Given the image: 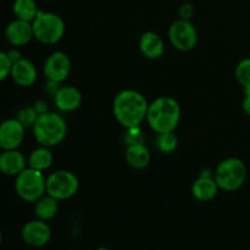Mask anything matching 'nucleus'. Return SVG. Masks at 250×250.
<instances>
[{"instance_id": "8", "label": "nucleus", "mask_w": 250, "mask_h": 250, "mask_svg": "<svg viewBox=\"0 0 250 250\" xmlns=\"http://www.w3.org/2000/svg\"><path fill=\"white\" fill-rule=\"evenodd\" d=\"M168 41L177 50L187 53L198 43V32L192 21L178 19L168 28Z\"/></svg>"}, {"instance_id": "12", "label": "nucleus", "mask_w": 250, "mask_h": 250, "mask_svg": "<svg viewBox=\"0 0 250 250\" xmlns=\"http://www.w3.org/2000/svg\"><path fill=\"white\" fill-rule=\"evenodd\" d=\"M4 33L7 43L16 48L27 45L34 38L32 22H27L20 19H15L9 22Z\"/></svg>"}, {"instance_id": "17", "label": "nucleus", "mask_w": 250, "mask_h": 250, "mask_svg": "<svg viewBox=\"0 0 250 250\" xmlns=\"http://www.w3.org/2000/svg\"><path fill=\"white\" fill-rule=\"evenodd\" d=\"M139 50L146 59L158 60L165 53V42L161 38L160 34L148 31L142 34L139 39Z\"/></svg>"}, {"instance_id": "25", "label": "nucleus", "mask_w": 250, "mask_h": 250, "mask_svg": "<svg viewBox=\"0 0 250 250\" xmlns=\"http://www.w3.org/2000/svg\"><path fill=\"white\" fill-rule=\"evenodd\" d=\"M124 141L126 146H131V144H139V143H146V136L142 129L141 126L136 127H129L126 128L125 132Z\"/></svg>"}, {"instance_id": "29", "label": "nucleus", "mask_w": 250, "mask_h": 250, "mask_svg": "<svg viewBox=\"0 0 250 250\" xmlns=\"http://www.w3.org/2000/svg\"><path fill=\"white\" fill-rule=\"evenodd\" d=\"M6 54H7V56H9L10 61H11L12 63L16 62V61H19L20 59H22L21 51H20L19 48H16V46H14V48H11L10 50H7Z\"/></svg>"}, {"instance_id": "31", "label": "nucleus", "mask_w": 250, "mask_h": 250, "mask_svg": "<svg viewBox=\"0 0 250 250\" xmlns=\"http://www.w3.org/2000/svg\"><path fill=\"white\" fill-rule=\"evenodd\" d=\"M2 239H4V237H2V232H1V229H0V247H1V244H2Z\"/></svg>"}, {"instance_id": "32", "label": "nucleus", "mask_w": 250, "mask_h": 250, "mask_svg": "<svg viewBox=\"0 0 250 250\" xmlns=\"http://www.w3.org/2000/svg\"><path fill=\"white\" fill-rule=\"evenodd\" d=\"M95 250H111V249L106 248V247H100V248H97Z\"/></svg>"}, {"instance_id": "28", "label": "nucleus", "mask_w": 250, "mask_h": 250, "mask_svg": "<svg viewBox=\"0 0 250 250\" xmlns=\"http://www.w3.org/2000/svg\"><path fill=\"white\" fill-rule=\"evenodd\" d=\"M33 107L36 109V111L38 112V115H43L45 112L49 111V106H48V103L43 99H39L36 100L33 104Z\"/></svg>"}, {"instance_id": "2", "label": "nucleus", "mask_w": 250, "mask_h": 250, "mask_svg": "<svg viewBox=\"0 0 250 250\" xmlns=\"http://www.w3.org/2000/svg\"><path fill=\"white\" fill-rule=\"evenodd\" d=\"M146 122L155 133L175 132L181 121V105L172 97H159L149 104Z\"/></svg>"}, {"instance_id": "14", "label": "nucleus", "mask_w": 250, "mask_h": 250, "mask_svg": "<svg viewBox=\"0 0 250 250\" xmlns=\"http://www.w3.org/2000/svg\"><path fill=\"white\" fill-rule=\"evenodd\" d=\"M54 104L61 112H72L82 104V93L73 85H60L53 95Z\"/></svg>"}, {"instance_id": "18", "label": "nucleus", "mask_w": 250, "mask_h": 250, "mask_svg": "<svg viewBox=\"0 0 250 250\" xmlns=\"http://www.w3.org/2000/svg\"><path fill=\"white\" fill-rule=\"evenodd\" d=\"M125 158H126V163L132 168L143 170V168L148 167V165L150 164L151 154L146 143L131 144V146H126Z\"/></svg>"}, {"instance_id": "21", "label": "nucleus", "mask_w": 250, "mask_h": 250, "mask_svg": "<svg viewBox=\"0 0 250 250\" xmlns=\"http://www.w3.org/2000/svg\"><path fill=\"white\" fill-rule=\"evenodd\" d=\"M12 11L16 19L32 22L39 12L36 0H15L12 4Z\"/></svg>"}, {"instance_id": "22", "label": "nucleus", "mask_w": 250, "mask_h": 250, "mask_svg": "<svg viewBox=\"0 0 250 250\" xmlns=\"http://www.w3.org/2000/svg\"><path fill=\"white\" fill-rule=\"evenodd\" d=\"M155 146L158 150L163 154H171L176 151L178 146V138L175 132L158 133L155 139Z\"/></svg>"}, {"instance_id": "5", "label": "nucleus", "mask_w": 250, "mask_h": 250, "mask_svg": "<svg viewBox=\"0 0 250 250\" xmlns=\"http://www.w3.org/2000/svg\"><path fill=\"white\" fill-rule=\"evenodd\" d=\"M34 39L42 44L53 45L59 43L65 36L66 26L62 17L55 12L39 10L36 19L32 21Z\"/></svg>"}, {"instance_id": "27", "label": "nucleus", "mask_w": 250, "mask_h": 250, "mask_svg": "<svg viewBox=\"0 0 250 250\" xmlns=\"http://www.w3.org/2000/svg\"><path fill=\"white\" fill-rule=\"evenodd\" d=\"M178 16L182 20H188V21H192L193 16H194V6H193L190 2H185L180 6L178 10Z\"/></svg>"}, {"instance_id": "30", "label": "nucleus", "mask_w": 250, "mask_h": 250, "mask_svg": "<svg viewBox=\"0 0 250 250\" xmlns=\"http://www.w3.org/2000/svg\"><path fill=\"white\" fill-rule=\"evenodd\" d=\"M242 109H243L244 114L250 116V89L244 90V98L242 102Z\"/></svg>"}, {"instance_id": "6", "label": "nucleus", "mask_w": 250, "mask_h": 250, "mask_svg": "<svg viewBox=\"0 0 250 250\" xmlns=\"http://www.w3.org/2000/svg\"><path fill=\"white\" fill-rule=\"evenodd\" d=\"M15 190L26 203H36L46 193V177L44 172L27 166L15 177Z\"/></svg>"}, {"instance_id": "3", "label": "nucleus", "mask_w": 250, "mask_h": 250, "mask_svg": "<svg viewBox=\"0 0 250 250\" xmlns=\"http://www.w3.org/2000/svg\"><path fill=\"white\" fill-rule=\"evenodd\" d=\"M32 131L39 146L53 148L65 141L68 127L66 120L60 114L48 111L39 115L32 127Z\"/></svg>"}, {"instance_id": "1", "label": "nucleus", "mask_w": 250, "mask_h": 250, "mask_svg": "<svg viewBox=\"0 0 250 250\" xmlns=\"http://www.w3.org/2000/svg\"><path fill=\"white\" fill-rule=\"evenodd\" d=\"M149 103L141 92L124 89L119 92L112 103V114L125 128L141 126L146 119Z\"/></svg>"}, {"instance_id": "23", "label": "nucleus", "mask_w": 250, "mask_h": 250, "mask_svg": "<svg viewBox=\"0 0 250 250\" xmlns=\"http://www.w3.org/2000/svg\"><path fill=\"white\" fill-rule=\"evenodd\" d=\"M237 81L244 90L250 89V58H244L237 63L234 71Z\"/></svg>"}, {"instance_id": "11", "label": "nucleus", "mask_w": 250, "mask_h": 250, "mask_svg": "<svg viewBox=\"0 0 250 250\" xmlns=\"http://www.w3.org/2000/svg\"><path fill=\"white\" fill-rule=\"evenodd\" d=\"M26 127L16 119H6L0 124V148L1 150L19 149L23 143Z\"/></svg>"}, {"instance_id": "13", "label": "nucleus", "mask_w": 250, "mask_h": 250, "mask_svg": "<svg viewBox=\"0 0 250 250\" xmlns=\"http://www.w3.org/2000/svg\"><path fill=\"white\" fill-rule=\"evenodd\" d=\"M219 186L214 178V172L210 170H203L199 177L192 183L193 197L199 202H210L214 199L219 193Z\"/></svg>"}, {"instance_id": "26", "label": "nucleus", "mask_w": 250, "mask_h": 250, "mask_svg": "<svg viewBox=\"0 0 250 250\" xmlns=\"http://www.w3.org/2000/svg\"><path fill=\"white\" fill-rule=\"evenodd\" d=\"M11 67L12 62L10 61L6 51L0 50V82H2V81L6 80L7 77H10Z\"/></svg>"}, {"instance_id": "7", "label": "nucleus", "mask_w": 250, "mask_h": 250, "mask_svg": "<svg viewBox=\"0 0 250 250\" xmlns=\"http://www.w3.org/2000/svg\"><path fill=\"white\" fill-rule=\"evenodd\" d=\"M80 180L73 172L67 170H58L46 176V194L56 200L71 199L77 194Z\"/></svg>"}, {"instance_id": "24", "label": "nucleus", "mask_w": 250, "mask_h": 250, "mask_svg": "<svg viewBox=\"0 0 250 250\" xmlns=\"http://www.w3.org/2000/svg\"><path fill=\"white\" fill-rule=\"evenodd\" d=\"M38 112L33 107V105H24V106L20 107L19 111L16 112V119L23 125L26 128H32L34 122L38 119Z\"/></svg>"}, {"instance_id": "9", "label": "nucleus", "mask_w": 250, "mask_h": 250, "mask_svg": "<svg viewBox=\"0 0 250 250\" xmlns=\"http://www.w3.org/2000/svg\"><path fill=\"white\" fill-rule=\"evenodd\" d=\"M71 68L72 63L67 54L63 51H54L46 58L43 66V72L46 80L61 84L70 76Z\"/></svg>"}, {"instance_id": "4", "label": "nucleus", "mask_w": 250, "mask_h": 250, "mask_svg": "<svg viewBox=\"0 0 250 250\" xmlns=\"http://www.w3.org/2000/svg\"><path fill=\"white\" fill-rule=\"evenodd\" d=\"M248 176V168L242 159L231 156L226 158L216 166L214 178L220 189L236 192L244 185Z\"/></svg>"}, {"instance_id": "19", "label": "nucleus", "mask_w": 250, "mask_h": 250, "mask_svg": "<svg viewBox=\"0 0 250 250\" xmlns=\"http://www.w3.org/2000/svg\"><path fill=\"white\" fill-rule=\"evenodd\" d=\"M27 161H28L29 167L44 172V171L50 168L51 165H53L54 155L53 153H51L50 148L44 146H39L38 148L33 149V150L31 151Z\"/></svg>"}, {"instance_id": "15", "label": "nucleus", "mask_w": 250, "mask_h": 250, "mask_svg": "<svg viewBox=\"0 0 250 250\" xmlns=\"http://www.w3.org/2000/svg\"><path fill=\"white\" fill-rule=\"evenodd\" d=\"M10 77L19 87L28 88L36 83L37 78H38V71H37L36 65L31 60L22 58L12 63Z\"/></svg>"}, {"instance_id": "20", "label": "nucleus", "mask_w": 250, "mask_h": 250, "mask_svg": "<svg viewBox=\"0 0 250 250\" xmlns=\"http://www.w3.org/2000/svg\"><path fill=\"white\" fill-rule=\"evenodd\" d=\"M59 211V200L49 194H44L41 199L34 203V215L37 219L49 221L54 219Z\"/></svg>"}, {"instance_id": "10", "label": "nucleus", "mask_w": 250, "mask_h": 250, "mask_svg": "<svg viewBox=\"0 0 250 250\" xmlns=\"http://www.w3.org/2000/svg\"><path fill=\"white\" fill-rule=\"evenodd\" d=\"M53 232L48 221L43 220H31L26 222L21 229V238L24 244L33 248H42L50 242Z\"/></svg>"}, {"instance_id": "16", "label": "nucleus", "mask_w": 250, "mask_h": 250, "mask_svg": "<svg viewBox=\"0 0 250 250\" xmlns=\"http://www.w3.org/2000/svg\"><path fill=\"white\" fill-rule=\"evenodd\" d=\"M26 156L19 149L0 151V172L6 176L16 177L27 167Z\"/></svg>"}, {"instance_id": "33", "label": "nucleus", "mask_w": 250, "mask_h": 250, "mask_svg": "<svg viewBox=\"0 0 250 250\" xmlns=\"http://www.w3.org/2000/svg\"><path fill=\"white\" fill-rule=\"evenodd\" d=\"M0 151H1V148H0Z\"/></svg>"}]
</instances>
